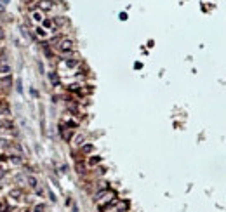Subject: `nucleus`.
Listing matches in <instances>:
<instances>
[{
  "mask_svg": "<svg viewBox=\"0 0 226 212\" xmlns=\"http://www.w3.org/2000/svg\"><path fill=\"white\" fill-rule=\"evenodd\" d=\"M56 47H58V51L61 54H71L75 51V42L71 38H66V37H64V38H61L58 44H56Z\"/></svg>",
  "mask_w": 226,
  "mask_h": 212,
  "instance_id": "f257e3e1",
  "label": "nucleus"
},
{
  "mask_svg": "<svg viewBox=\"0 0 226 212\" xmlns=\"http://www.w3.org/2000/svg\"><path fill=\"white\" fill-rule=\"evenodd\" d=\"M30 19L33 23H42L45 19V12L44 11H40L38 7H37V9H31L30 11Z\"/></svg>",
  "mask_w": 226,
  "mask_h": 212,
  "instance_id": "f03ea898",
  "label": "nucleus"
},
{
  "mask_svg": "<svg viewBox=\"0 0 226 212\" xmlns=\"http://www.w3.org/2000/svg\"><path fill=\"white\" fill-rule=\"evenodd\" d=\"M59 134H61V137L64 141H71V137H73V129H70L64 124H61L59 125Z\"/></svg>",
  "mask_w": 226,
  "mask_h": 212,
  "instance_id": "7ed1b4c3",
  "label": "nucleus"
},
{
  "mask_svg": "<svg viewBox=\"0 0 226 212\" xmlns=\"http://www.w3.org/2000/svg\"><path fill=\"white\" fill-rule=\"evenodd\" d=\"M42 26H44V30L47 31V33H52L54 30H58L56 28V24H54V18L51 19V18H45L44 21H42Z\"/></svg>",
  "mask_w": 226,
  "mask_h": 212,
  "instance_id": "20e7f679",
  "label": "nucleus"
},
{
  "mask_svg": "<svg viewBox=\"0 0 226 212\" xmlns=\"http://www.w3.org/2000/svg\"><path fill=\"white\" fill-rule=\"evenodd\" d=\"M129 200H118L117 202V205L113 207V212H127L129 210Z\"/></svg>",
  "mask_w": 226,
  "mask_h": 212,
  "instance_id": "39448f33",
  "label": "nucleus"
},
{
  "mask_svg": "<svg viewBox=\"0 0 226 212\" xmlns=\"http://www.w3.org/2000/svg\"><path fill=\"white\" fill-rule=\"evenodd\" d=\"M52 7H54L52 0H40V2H38V9L44 11V12H45V11H51Z\"/></svg>",
  "mask_w": 226,
  "mask_h": 212,
  "instance_id": "423d86ee",
  "label": "nucleus"
},
{
  "mask_svg": "<svg viewBox=\"0 0 226 212\" xmlns=\"http://www.w3.org/2000/svg\"><path fill=\"white\" fill-rule=\"evenodd\" d=\"M9 197H11V198H14V200H23V198H24V193H23L21 188H14V190L9 191Z\"/></svg>",
  "mask_w": 226,
  "mask_h": 212,
  "instance_id": "0eeeda50",
  "label": "nucleus"
},
{
  "mask_svg": "<svg viewBox=\"0 0 226 212\" xmlns=\"http://www.w3.org/2000/svg\"><path fill=\"white\" fill-rule=\"evenodd\" d=\"M0 75L2 77H9L11 75V66L5 61H0Z\"/></svg>",
  "mask_w": 226,
  "mask_h": 212,
  "instance_id": "6e6552de",
  "label": "nucleus"
},
{
  "mask_svg": "<svg viewBox=\"0 0 226 212\" xmlns=\"http://www.w3.org/2000/svg\"><path fill=\"white\" fill-rule=\"evenodd\" d=\"M49 35H51V33H47L44 28H37V30H35V37H37V38H40V40L49 38Z\"/></svg>",
  "mask_w": 226,
  "mask_h": 212,
  "instance_id": "1a4fd4ad",
  "label": "nucleus"
},
{
  "mask_svg": "<svg viewBox=\"0 0 226 212\" xmlns=\"http://www.w3.org/2000/svg\"><path fill=\"white\" fill-rule=\"evenodd\" d=\"M94 151V146L91 144V143H87V144H82L80 146V153L82 155H91Z\"/></svg>",
  "mask_w": 226,
  "mask_h": 212,
  "instance_id": "9d476101",
  "label": "nucleus"
},
{
  "mask_svg": "<svg viewBox=\"0 0 226 212\" xmlns=\"http://www.w3.org/2000/svg\"><path fill=\"white\" fill-rule=\"evenodd\" d=\"M64 64H66L68 68H71V70H73V68H77L80 64V61L77 58H68V59H64Z\"/></svg>",
  "mask_w": 226,
  "mask_h": 212,
  "instance_id": "9b49d317",
  "label": "nucleus"
},
{
  "mask_svg": "<svg viewBox=\"0 0 226 212\" xmlns=\"http://www.w3.org/2000/svg\"><path fill=\"white\" fill-rule=\"evenodd\" d=\"M54 24H56V28H61L64 24H68V19L64 16H58V18H54Z\"/></svg>",
  "mask_w": 226,
  "mask_h": 212,
  "instance_id": "f8f14e48",
  "label": "nucleus"
},
{
  "mask_svg": "<svg viewBox=\"0 0 226 212\" xmlns=\"http://www.w3.org/2000/svg\"><path fill=\"white\" fill-rule=\"evenodd\" d=\"M101 164V157H98V155H94V157H91V158L87 160V165L89 167H96V165Z\"/></svg>",
  "mask_w": 226,
  "mask_h": 212,
  "instance_id": "ddd939ff",
  "label": "nucleus"
},
{
  "mask_svg": "<svg viewBox=\"0 0 226 212\" xmlns=\"http://www.w3.org/2000/svg\"><path fill=\"white\" fill-rule=\"evenodd\" d=\"M9 160H11V164H14V165H21L23 164V155H11Z\"/></svg>",
  "mask_w": 226,
  "mask_h": 212,
  "instance_id": "4468645a",
  "label": "nucleus"
},
{
  "mask_svg": "<svg viewBox=\"0 0 226 212\" xmlns=\"http://www.w3.org/2000/svg\"><path fill=\"white\" fill-rule=\"evenodd\" d=\"M85 167H87V165H85L84 162H80V160L75 164V169H77V172L78 174H85Z\"/></svg>",
  "mask_w": 226,
  "mask_h": 212,
  "instance_id": "2eb2a0df",
  "label": "nucleus"
},
{
  "mask_svg": "<svg viewBox=\"0 0 226 212\" xmlns=\"http://www.w3.org/2000/svg\"><path fill=\"white\" fill-rule=\"evenodd\" d=\"M49 80L52 82V85H54V87H58V85H59V77L56 75L54 71H52V73H49Z\"/></svg>",
  "mask_w": 226,
  "mask_h": 212,
  "instance_id": "dca6fc26",
  "label": "nucleus"
},
{
  "mask_svg": "<svg viewBox=\"0 0 226 212\" xmlns=\"http://www.w3.org/2000/svg\"><path fill=\"white\" fill-rule=\"evenodd\" d=\"M26 183L31 186V188H38V181H37V177H33V176H30L26 179Z\"/></svg>",
  "mask_w": 226,
  "mask_h": 212,
  "instance_id": "f3484780",
  "label": "nucleus"
},
{
  "mask_svg": "<svg viewBox=\"0 0 226 212\" xmlns=\"http://www.w3.org/2000/svg\"><path fill=\"white\" fill-rule=\"evenodd\" d=\"M11 207L7 205V202L5 200H0V212H9Z\"/></svg>",
  "mask_w": 226,
  "mask_h": 212,
  "instance_id": "a211bd4d",
  "label": "nucleus"
},
{
  "mask_svg": "<svg viewBox=\"0 0 226 212\" xmlns=\"http://www.w3.org/2000/svg\"><path fill=\"white\" fill-rule=\"evenodd\" d=\"M44 210H45V205H44V203H37L35 207L31 209V212H44Z\"/></svg>",
  "mask_w": 226,
  "mask_h": 212,
  "instance_id": "6ab92c4d",
  "label": "nucleus"
},
{
  "mask_svg": "<svg viewBox=\"0 0 226 212\" xmlns=\"http://www.w3.org/2000/svg\"><path fill=\"white\" fill-rule=\"evenodd\" d=\"M68 91H70V92H77V94H80V85H78V84H71L70 87H68Z\"/></svg>",
  "mask_w": 226,
  "mask_h": 212,
  "instance_id": "aec40b11",
  "label": "nucleus"
},
{
  "mask_svg": "<svg viewBox=\"0 0 226 212\" xmlns=\"http://www.w3.org/2000/svg\"><path fill=\"white\" fill-rule=\"evenodd\" d=\"M11 144L9 139H5V137H0V148H7Z\"/></svg>",
  "mask_w": 226,
  "mask_h": 212,
  "instance_id": "412c9836",
  "label": "nucleus"
},
{
  "mask_svg": "<svg viewBox=\"0 0 226 212\" xmlns=\"http://www.w3.org/2000/svg\"><path fill=\"white\" fill-rule=\"evenodd\" d=\"M75 144L77 146H82V144H84V136H77L75 137Z\"/></svg>",
  "mask_w": 226,
  "mask_h": 212,
  "instance_id": "4be33fe9",
  "label": "nucleus"
},
{
  "mask_svg": "<svg viewBox=\"0 0 226 212\" xmlns=\"http://www.w3.org/2000/svg\"><path fill=\"white\" fill-rule=\"evenodd\" d=\"M16 183H18V184L21 186V184H24V183H26V179H24L23 176H16Z\"/></svg>",
  "mask_w": 226,
  "mask_h": 212,
  "instance_id": "5701e85b",
  "label": "nucleus"
},
{
  "mask_svg": "<svg viewBox=\"0 0 226 212\" xmlns=\"http://www.w3.org/2000/svg\"><path fill=\"white\" fill-rule=\"evenodd\" d=\"M5 176H7V170H5L4 167H0V179H4Z\"/></svg>",
  "mask_w": 226,
  "mask_h": 212,
  "instance_id": "b1692460",
  "label": "nucleus"
},
{
  "mask_svg": "<svg viewBox=\"0 0 226 212\" xmlns=\"http://www.w3.org/2000/svg\"><path fill=\"white\" fill-rule=\"evenodd\" d=\"M4 38H5V33H4V30L0 28V40H4Z\"/></svg>",
  "mask_w": 226,
  "mask_h": 212,
  "instance_id": "393cba45",
  "label": "nucleus"
},
{
  "mask_svg": "<svg viewBox=\"0 0 226 212\" xmlns=\"http://www.w3.org/2000/svg\"><path fill=\"white\" fill-rule=\"evenodd\" d=\"M23 212H31V210H23Z\"/></svg>",
  "mask_w": 226,
  "mask_h": 212,
  "instance_id": "a878e982",
  "label": "nucleus"
}]
</instances>
